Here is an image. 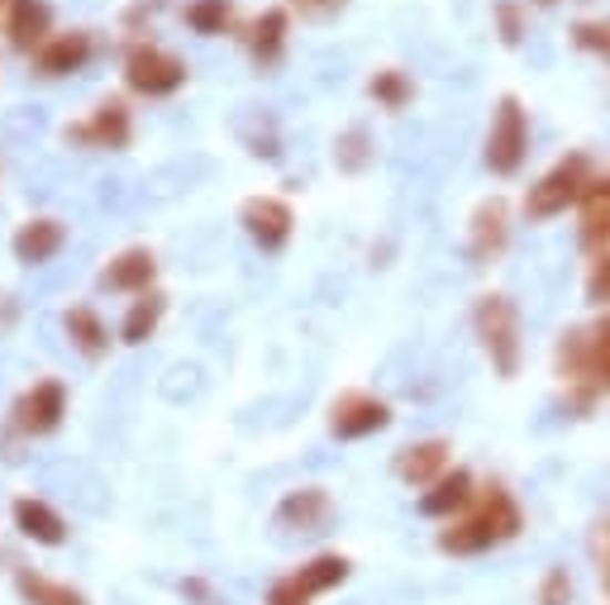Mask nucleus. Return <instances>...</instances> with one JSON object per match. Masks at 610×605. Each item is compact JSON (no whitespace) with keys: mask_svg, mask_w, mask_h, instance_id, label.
Wrapping results in <instances>:
<instances>
[{"mask_svg":"<svg viewBox=\"0 0 610 605\" xmlns=\"http://www.w3.org/2000/svg\"><path fill=\"white\" fill-rule=\"evenodd\" d=\"M282 34H286V14L282 10H267L258 24H253V53H258L263 62H272L277 58V48H282Z\"/></svg>","mask_w":610,"mask_h":605,"instance_id":"412c9836","label":"nucleus"},{"mask_svg":"<svg viewBox=\"0 0 610 605\" xmlns=\"http://www.w3.org/2000/svg\"><path fill=\"white\" fill-rule=\"evenodd\" d=\"M344 572H348L344 558H315L311 567H301V572H296V586H301L305 596H319V592H329V586H339V582H344Z\"/></svg>","mask_w":610,"mask_h":605,"instance_id":"dca6fc26","label":"nucleus"},{"mask_svg":"<svg viewBox=\"0 0 610 605\" xmlns=\"http://www.w3.org/2000/svg\"><path fill=\"white\" fill-rule=\"evenodd\" d=\"M296 6H305V10H329V6H339V0H296Z\"/></svg>","mask_w":610,"mask_h":605,"instance_id":"b1692460","label":"nucleus"},{"mask_svg":"<svg viewBox=\"0 0 610 605\" xmlns=\"http://www.w3.org/2000/svg\"><path fill=\"white\" fill-rule=\"evenodd\" d=\"M244 225H248V234L272 253V248L286 244V234H292V211H286L282 201H272V196H258V201L244 205Z\"/></svg>","mask_w":610,"mask_h":605,"instance_id":"1a4fd4ad","label":"nucleus"},{"mask_svg":"<svg viewBox=\"0 0 610 605\" xmlns=\"http://www.w3.org/2000/svg\"><path fill=\"white\" fill-rule=\"evenodd\" d=\"M439 468H444V443H420V449H410L400 458V476L406 482H429Z\"/></svg>","mask_w":610,"mask_h":605,"instance_id":"6ab92c4d","label":"nucleus"},{"mask_svg":"<svg viewBox=\"0 0 610 605\" xmlns=\"http://www.w3.org/2000/svg\"><path fill=\"white\" fill-rule=\"evenodd\" d=\"M387 424V406L382 401H363V396H353V401H344L339 410H334V434L339 439H363L373 434V429Z\"/></svg>","mask_w":610,"mask_h":605,"instance_id":"9b49d317","label":"nucleus"},{"mask_svg":"<svg viewBox=\"0 0 610 605\" xmlns=\"http://www.w3.org/2000/svg\"><path fill=\"white\" fill-rule=\"evenodd\" d=\"M373 91H377V95H382V101H387V105H400V101H406V82H400L396 72L377 76V82H373Z\"/></svg>","mask_w":610,"mask_h":605,"instance_id":"4be33fe9","label":"nucleus"},{"mask_svg":"<svg viewBox=\"0 0 610 605\" xmlns=\"http://www.w3.org/2000/svg\"><path fill=\"white\" fill-rule=\"evenodd\" d=\"M62 244H68V229H62V219H24L20 229H14V258H20L24 267H39V263H53Z\"/></svg>","mask_w":610,"mask_h":605,"instance_id":"20e7f679","label":"nucleus"},{"mask_svg":"<svg viewBox=\"0 0 610 605\" xmlns=\"http://www.w3.org/2000/svg\"><path fill=\"white\" fill-rule=\"evenodd\" d=\"M62 410H68V391H62V381H34L20 406H14V424L24 429V434H53L62 424Z\"/></svg>","mask_w":610,"mask_h":605,"instance_id":"7ed1b4c3","label":"nucleus"},{"mask_svg":"<svg viewBox=\"0 0 610 605\" xmlns=\"http://www.w3.org/2000/svg\"><path fill=\"white\" fill-rule=\"evenodd\" d=\"M14 586H20L24 605H91L82 592H77V586L48 582V577H39V572H20V577H14Z\"/></svg>","mask_w":610,"mask_h":605,"instance_id":"4468645a","label":"nucleus"},{"mask_svg":"<svg viewBox=\"0 0 610 605\" xmlns=\"http://www.w3.org/2000/svg\"><path fill=\"white\" fill-rule=\"evenodd\" d=\"M462 501H468V476L454 472V476H444V482H439V491H429V496L420 501V511L425 515H448Z\"/></svg>","mask_w":610,"mask_h":605,"instance_id":"aec40b11","label":"nucleus"},{"mask_svg":"<svg viewBox=\"0 0 610 605\" xmlns=\"http://www.w3.org/2000/svg\"><path fill=\"white\" fill-rule=\"evenodd\" d=\"M163 310H167V296H163V291H143L134 306H130V315H124L120 339H124V343H149L153 329H157V320H163Z\"/></svg>","mask_w":610,"mask_h":605,"instance_id":"ddd939ff","label":"nucleus"},{"mask_svg":"<svg viewBox=\"0 0 610 605\" xmlns=\"http://www.w3.org/2000/svg\"><path fill=\"white\" fill-rule=\"evenodd\" d=\"M62 329H68V339L82 348L87 358H101L110 348V329L101 325V315H95L91 306H72L68 315H62Z\"/></svg>","mask_w":610,"mask_h":605,"instance_id":"f8f14e48","label":"nucleus"},{"mask_svg":"<svg viewBox=\"0 0 610 605\" xmlns=\"http://www.w3.org/2000/svg\"><path fill=\"white\" fill-rule=\"evenodd\" d=\"M267 605H305V592L296 586V577H292V582H277V586H272Z\"/></svg>","mask_w":610,"mask_h":605,"instance_id":"5701e85b","label":"nucleus"},{"mask_svg":"<svg viewBox=\"0 0 610 605\" xmlns=\"http://www.w3.org/2000/svg\"><path fill=\"white\" fill-rule=\"evenodd\" d=\"M329 515V501H325V491H296V496H286L282 501V520L286 524H301V530H319Z\"/></svg>","mask_w":610,"mask_h":605,"instance_id":"2eb2a0df","label":"nucleus"},{"mask_svg":"<svg viewBox=\"0 0 610 605\" xmlns=\"http://www.w3.org/2000/svg\"><path fill=\"white\" fill-rule=\"evenodd\" d=\"M14 530H20L24 539H34V544H43V548H58L62 539H68V520H62L48 501L24 496V501H14Z\"/></svg>","mask_w":610,"mask_h":605,"instance_id":"6e6552de","label":"nucleus"},{"mask_svg":"<svg viewBox=\"0 0 610 605\" xmlns=\"http://www.w3.org/2000/svg\"><path fill=\"white\" fill-rule=\"evenodd\" d=\"M130 134H134V120L124 101H105V105H95L91 120L68 124V143H91V148H124Z\"/></svg>","mask_w":610,"mask_h":605,"instance_id":"f03ea898","label":"nucleus"},{"mask_svg":"<svg viewBox=\"0 0 610 605\" xmlns=\"http://www.w3.org/2000/svg\"><path fill=\"white\" fill-rule=\"evenodd\" d=\"M153 277H157L153 253L149 248H124L120 258H110V267L101 273V286H105V291H134V296H143L153 286Z\"/></svg>","mask_w":610,"mask_h":605,"instance_id":"0eeeda50","label":"nucleus"},{"mask_svg":"<svg viewBox=\"0 0 610 605\" xmlns=\"http://www.w3.org/2000/svg\"><path fill=\"white\" fill-rule=\"evenodd\" d=\"M520 148H525V124H520V110L516 105H501V120H496V130H491V148H487V157H491V167L496 172H510L520 163Z\"/></svg>","mask_w":610,"mask_h":605,"instance_id":"9d476101","label":"nucleus"},{"mask_svg":"<svg viewBox=\"0 0 610 605\" xmlns=\"http://www.w3.org/2000/svg\"><path fill=\"white\" fill-rule=\"evenodd\" d=\"M95 53V39L87 34V29H77V34H58V39H48L34 62H39V72L43 76H72V72H82L87 62Z\"/></svg>","mask_w":610,"mask_h":605,"instance_id":"39448f33","label":"nucleus"},{"mask_svg":"<svg viewBox=\"0 0 610 605\" xmlns=\"http://www.w3.org/2000/svg\"><path fill=\"white\" fill-rule=\"evenodd\" d=\"M481 334H487V343L496 348V358H501V368H510V310L501 300H491V306H481Z\"/></svg>","mask_w":610,"mask_h":605,"instance_id":"f3484780","label":"nucleus"},{"mask_svg":"<svg viewBox=\"0 0 610 605\" xmlns=\"http://www.w3.org/2000/svg\"><path fill=\"white\" fill-rule=\"evenodd\" d=\"M48 24H53V10L43 0H10V20H6V34L20 53H39L48 43Z\"/></svg>","mask_w":610,"mask_h":605,"instance_id":"423d86ee","label":"nucleus"},{"mask_svg":"<svg viewBox=\"0 0 610 605\" xmlns=\"http://www.w3.org/2000/svg\"><path fill=\"white\" fill-rule=\"evenodd\" d=\"M230 14H234L230 0H191V6H186V24L196 29V34H224Z\"/></svg>","mask_w":610,"mask_h":605,"instance_id":"a211bd4d","label":"nucleus"},{"mask_svg":"<svg viewBox=\"0 0 610 605\" xmlns=\"http://www.w3.org/2000/svg\"><path fill=\"white\" fill-rule=\"evenodd\" d=\"M124 82H130L139 95H172L182 91L186 82V62L167 53V48H153V43H139L130 48V58H124Z\"/></svg>","mask_w":610,"mask_h":605,"instance_id":"f257e3e1","label":"nucleus"},{"mask_svg":"<svg viewBox=\"0 0 610 605\" xmlns=\"http://www.w3.org/2000/svg\"><path fill=\"white\" fill-rule=\"evenodd\" d=\"M10 20V0H0V24H6Z\"/></svg>","mask_w":610,"mask_h":605,"instance_id":"393cba45","label":"nucleus"}]
</instances>
